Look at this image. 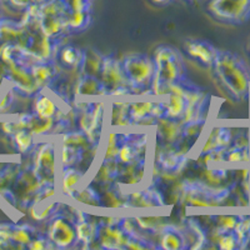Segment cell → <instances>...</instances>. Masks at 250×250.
<instances>
[{
	"mask_svg": "<svg viewBox=\"0 0 250 250\" xmlns=\"http://www.w3.org/2000/svg\"><path fill=\"white\" fill-rule=\"evenodd\" d=\"M216 80L225 93L235 102L250 95V70L244 60L231 51L219 50L213 64Z\"/></svg>",
	"mask_w": 250,
	"mask_h": 250,
	"instance_id": "1",
	"label": "cell"
},
{
	"mask_svg": "<svg viewBox=\"0 0 250 250\" xmlns=\"http://www.w3.org/2000/svg\"><path fill=\"white\" fill-rule=\"evenodd\" d=\"M125 75L130 84L131 94H146L150 89L151 80L155 74V62L153 58L145 54H129L122 62Z\"/></svg>",
	"mask_w": 250,
	"mask_h": 250,
	"instance_id": "2",
	"label": "cell"
},
{
	"mask_svg": "<svg viewBox=\"0 0 250 250\" xmlns=\"http://www.w3.org/2000/svg\"><path fill=\"white\" fill-rule=\"evenodd\" d=\"M155 62V74L165 85L183 82L185 75V66L179 51L169 45H160L155 49L153 57Z\"/></svg>",
	"mask_w": 250,
	"mask_h": 250,
	"instance_id": "3",
	"label": "cell"
},
{
	"mask_svg": "<svg viewBox=\"0 0 250 250\" xmlns=\"http://www.w3.org/2000/svg\"><path fill=\"white\" fill-rule=\"evenodd\" d=\"M208 10L219 21L243 24L250 18V0H211Z\"/></svg>",
	"mask_w": 250,
	"mask_h": 250,
	"instance_id": "4",
	"label": "cell"
},
{
	"mask_svg": "<svg viewBox=\"0 0 250 250\" xmlns=\"http://www.w3.org/2000/svg\"><path fill=\"white\" fill-rule=\"evenodd\" d=\"M34 169L44 185H55L58 171V153L51 142L40 143L34 154Z\"/></svg>",
	"mask_w": 250,
	"mask_h": 250,
	"instance_id": "5",
	"label": "cell"
},
{
	"mask_svg": "<svg viewBox=\"0 0 250 250\" xmlns=\"http://www.w3.org/2000/svg\"><path fill=\"white\" fill-rule=\"evenodd\" d=\"M46 236L55 245V248H59V249L71 248L75 245V243H78L75 222L64 215L51 216Z\"/></svg>",
	"mask_w": 250,
	"mask_h": 250,
	"instance_id": "6",
	"label": "cell"
},
{
	"mask_svg": "<svg viewBox=\"0 0 250 250\" xmlns=\"http://www.w3.org/2000/svg\"><path fill=\"white\" fill-rule=\"evenodd\" d=\"M99 79L103 86L108 90V93L118 88H122V86H130L128 78L125 75L122 62L113 57L104 58Z\"/></svg>",
	"mask_w": 250,
	"mask_h": 250,
	"instance_id": "7",
	"label": "cell"
},
{
	"mask_svg": "<svg viewBox=\"0 0 250 250\" xmlns=\"http://www.w3.org/2000/svg\"><path fill=\"white\" fill-rule=\"evenodd\" d=\"M97 239L102 249H125L130 235L125 233L120 227H110L99 223Z\"/></svg>",
	"mask_w": 250,
	"mask_h": 250,
	"instance_id": "8",
	"label": "cell"
},
{
	"mask_svg": "<svg viewBox=\"0 0 250 250\" xmlns=\"http://www.w3.org/2000/svg\"><path fill=\"white\" fill-rule=\"evenodd\" d=\"M156 137L163 144H174L183 140V123L180 119L162 117L156 119Z\"/></svg>",
	"mask_w": 250,
	"mask_h": 250,
	"instance_id": "9",
	"label": "cell"
},
{
	"mask_svg": "<svg viewBox=\"0 0 250 250\" xmlns=\"http://www.w3.org/2000/svg\"><path fill=\"white\" fill-rule=\"evenodd\" d=\"M85 173L77 167H64L59 171V189L64 196L71 198L75 195L77 190L83 185Z\"/></svg>",
	"mask_w": 250,
	"mask_h": 250,
	"instance_id": "10",
	"label": "cell"
},
{
	"mask_svg": "<svg viewBox=\"0 0 250 250\" xmlns=\"http://www.w3.org/2000/svg\"><path fill=\"white\" fill-rule=\"evenodd\" d=\"M146 175V162L145 159H137L128 164H120L118 180L128 187H137L142 184Z\"/></svg>",
	"mask_w": 250,
	"mask_h": 250,
	"instance_id": "11",
	"label": "cell"
},
{
	"mask_svg": "<svg viewBox=\"0 0 250 250\" xmlns=\"http://www.w3.org/2000/svg\"><path fill=\"white\" fill-rule=\"evenodd\" d=\"M185 49L193 59L198 60L200 64L208 68L213 66L214 60L219 51L205 40H188L185 43Z\"/></svg>",
	"mask_w": 250,
	"mask_h": 250,
	"instance_id": "12",
	"label": "cell"
},
{
	"mask_svg": "<svg viewBox=\"0 0 250 250\" xmlns=\"http://www.w3.org/2000/svg\"><path fill=\"white\" fill-rule=\"evenodd\" d=\"M118 173H119V162L117 159H102V163L98 167L93 180L94 183H97V185L106 189L113 185L115 180H118Z\"/></svg>",
	"mask_w": 250,
	"mask_h": 250,
	"instance_id": "13",
	"label": "cell"
},
{
	"mask_svg": "<svg viewBox=\"0 0 250 250\" xmlns=\"http://www.w3.org/2000/svg\"><path fill=\"white\" fill-rule=\"evenodd\" d=\"M75 94L78 97H103L109 95L108 90L103 86L99 78L83 75L75 84Z\"/></svg>",
	"mask_w": 250,
	"mask_h": 250,
	"instance_id": "14",
	"label": "cell"
},
{
	"mask_svg": "<svg viewBox=\"0 0 250 250\" xmlns=\"http://www.w3.org/2000/svg\"><path fill=\"white\" fill-rule=\"evenodd\" d=\"M68 15L64 17H44L40 20V30L45 37L50 39H57L60 35L69 30Z\"/></svg>",
	"mask_w": 250,
	"mask_h": 250,
	"instance_id": "15",
	"label": "cell"
},
{
	"mask_svg": "<svg viewBox=\"0 0 250 250\" xmlns=\"http://www.w3.org/2000/svg\"><path fill=\"white\" fill-rule=\"evenodd\" d=\"M102 207L109 209H125L128 208V194H124L122 189L110 185L109 188L99 191Z\"/></svg>",
	"mask_w": 250,
	"mask_h": 250,
	"instance_id": "16",
	"label": "cell"
},
{
	"mask_svg": "<svg viewBox=\"0 0 250 250\" xmlns=\"http://www.w3.org/2000/svg\"><path fill=\"white\" fill-rule=\"evenodd\" d=\"M160 248L165 250H179L187 248L184 234L174 227H167L162 230L160 235Z\"/></svg>",
	"mask_w": 250,
	"mask_h": 250,
	"instance_id": "17",
	"label": "cell"
},
{
	"mask_svg": "<svg viewBox=\"0 0 250 250\" xmlns=\"http://www.w3.org/2000/svg\"><path fill=\"white\" fill-rule=\"evenodd\" d=\"M129 106L130 103L117 100L111 103L110 108V124L114 128H126L133 125L129 118Z\"/></svg>",
	"mask_w": 250,
	"mask_h": 250,
	"instance_id": "18",
	"label": "cell"
},
{
	"mask_svg": "<svg viewBox=\"0 0 250 250\" xmlns=\"http://www.w3.org/2000/svg\"><path fill=\"white\" fill-rule=\"evenodd\" d=\"M104 57L94 49H88L84 51V59H83L82 66L83 74L90 75V77H100L103 69Z\"/></svg>",
	"mask_w": 250,
	"mask_h": 250,
	"instance_id": "19",
	"label": "cell"
},
{
	"mask_svg": "<svg viewBox=\"0 0 250 250\" xmlns=\"http://www.w3.org/2000/svg\"><path fill=\"white\" fill-rule=\"evenodd\" d=\"M31 75L40 89L45 88L55 74V68L50 62H34L30 68Z\"/></svg>",
	"mask_w": 250,
	"mask_h": 250,
	"instance_id": "20",
	"label": "cell"
},
{
	"mask_svg": "<svg viewBox=\"0 0 250 250\" xmlns=\"http://www.w3.org/2000/svg\"><path fill=\"white\" fill-rule=\"evenodd\" d=\"M59 110L58 104L51 97L46 94H39L34 100V114L39 118H54Z\"/></svg>",
	"mask_w": 250,
	"mask_h": 250,
	"instance_id": "21",
	"label": "cell"
},
{
	"mask_svg": "<svg viewBox=\"0 0 250 250\" xmlns=\"http://www.w3.org/2000/svg\"><path fill=\"white\" fill-rule=\"evenodd\" d=\"M73 200L80 204L89 205V207H102L100 194L93 184L82 185L73 196Z\"/></svg>",
	"mask_w": 250,
	"mask_h": 250,
	"instance_id": "22",
	"label": "cell"
},
{
	"mask_svg": "<svg viewBox=\"0 0 250 250\" xmlns=\"http://www.w3.org/2000/svg\"><path fill=\"white\" fill-rule=\"evenodd\" d=\"M77 238L78 242L82 243L83 248L89 249V245L97 240V230L98 225L90 220H83V222H77Z\"/></svg>",
	"mask_w": 250,
	"mask_h": 250,
	"instance_id": "23",
	"label": "cell"
},
{
	"mask_svg": "<svg viewBox=\"0 0 250 250\" xmlns=\"http://www.w3.org/2000/svg\"><path fill=\"white\" fill-rule=\"evenodd\" d=\"M58 208H59V203L55 202V200L33 203V205L30 207V215L38 222H44L46 219L54 216Z\"/></svg>",
	"mask_w": 250,
	"mask_h": 250,
	"instance_id": "24",
	"label": "cell"
},
{
	"mask_svg": "<svg viewBox=\"0 0 250 250\" xmlns=\"http://www.w3.org/2000/svg\"><path fill=\"white\" fill-rule=\"evenodd\" d=\"M167 97H168V100L163 102L165 106V115L173 119H180L187 105L185 98L173 93H169Z\"/></svg>",
	"mask_w": 250,
	"mask_h": 250,
	"instance_id": "25",
	"label": "cell"
},
{
	"mask_svg": "<svg viewBox=\"0 0 250 250\" xmlns=\"http://www.w3.org/2000/svg\"><path fill=\"white\" fill-rule=\"evenodd\" d=\"M60 144L73 146V148H77L82 151L84 150V149L88 148V146H90L91 144H94V143H91L90 140H89V138L86 137L85 133H83L82 130H79L65 131V133H62Z\"/></svg>",
	"mask_w": 250,
	"mask_h": 250,
	"instance_id": "26",
	"label": "cell"
},
{
	"mask_svg": "<svg viewBox=\"0 0 250 250\" xmlns=\"http://www.w3.org/2000/svg\"><path fill=\"white\" fill-rule=\"evenodd\" d=\"M55 119L54 118H39L38 115H31L30 124H29L28 130L30 131L33 135H38V137H42V135H46V134L53 133L55 126Z\"/></svg>",
	"mask_w": 250,
	"mask_h": 250,
	"instance_id": "27",
	"label": "cell"
},
{
	"mask_svg": "<svg viewBox=\"0 0 250 250\" xmlns=\"http://www.w3.org/2000/svg\"><path fill=\"white\" fill-rule=\"evenodd\" d=\"M125 140L124 134H119L117 131H110L106 137V144L103 151V159L114 160L118 158L120 145Z\"/></svg>",
	"mask_w": 250,
	"mask_h": 250,
	"instance_id": "28",
	"label": "cell"
},
{
	"mask_svg": "<svg viewBox=\"0 0 250 250\" xmlns=\"http://www.w3.org/2000/svg\"><path fill=\"white\" fill-rule=\"evenodd\" d=\"M83 59H84V51L75 46L66 45L59 51V60L65 66H82Z\"/></svg>",
	"mask_w": 250,
	"mask_h": 250,
	"instance_id": "29",
	"label": "cell"
},
{
	"mask_svg": "<svg viewBox=\"0 0 250 250\" xmlns=\"http://www.w3.org/2000/svg\"><path fill=\"white\" fill-rule=\"evenodd\" d=\"M138 229L145 231H162L167 224L163 216H134Z\"/></svg>",
	"mask_w": 250,
	"mask_h": 250,
	"instance_id": "30",
	"label": "cell"
},
{
	"mask_svg": "<svg viewBox=\"0 0 250 250\" xmlns=\"http://www.w3.org/2000/svg\"><path fill=\"white\" fill-rule=\"evenodd\" d=\"M154 102L145 100V102H134L130 103L129 106V118L133 122V124H137L145 117L150 115L151 109H153Z\"/></svg>",
	"mask_w": 250,
	"mask_h": 250,
	"instance_id": "31",
	"label": "cell"
},
{
	"mask_svg": "<svg viewBox=\"0 0 250 250\" xmlns=\"http://www.w3.org/2000/svg\"><path fill=\"white\" fill-rule=\"evenodd\" d=\"M79 149L60 144V151L58 154V160H59L62 168H64V167H77V164L79 163Z\"/></svg>",
	"mask_w": 250,
	"mask_h": 250,
	"instance_id": "32",
	"label": "cell"
},
{
	"mask_svg": "<svg viewBox=\"0 0 250 250\" xmlns=\"http://www.w3.org/2000/svg\"><path fill=\"white\" fill-rule=\"evenodd\" d=\"M66 20H68L69 30L80 31L88 28L90 24V15H89V12H71L70 10Z\"/></svg>",
	"mask_w": 250,
	"mask_h": 250,
	"instance_id": "33",
	"label": "cell"
},
{
	"mask_svg": "<svg viewBox=\"0 0 250 250\" xmlns=\"http://www.w3.org/2000/svg\"><path fill=\"white\" fill-rule=\"evenodd\" d=\"M125 140L123 142V144L120 145L119 149V154H118L117 160L120 163V164H128V163L134 162V160L137 159H142L138 155L137 148L134 146L133 143L130 140H126V135L124 134Z\"/></svg>",
	"mask_w": 250,
	"mask_h": 250,
	"instance_id": "34",
	"label": "cell"
},
{
	"mask_svg": "<svg viewBox=\"0 0 250 250\" xmlns=\"http://www.w3.org/2000/svg\"><path fill=\"white\" fill-rule=\"evenodd\" d=\"M205 124H207V120L204 119L184 123L183 124V138L189 140L199 138V135L204 130Z\"/></svg>",
	"mask_w": 250,
	"mask_h": 250,
	"instance_id": "35",
	"label": "cell"
},
{
	"mask_svg": "<svg viewBox=\"0 0 250 250\" xmlns=\"http://www.w3.org/2000/svg\"><path fill=\"white\" fill-rule=\"evenodd\" d=\"M35 236H37V233L34 231V229L30 227H26V225L15 228L12 234L13 240L21 245H29Z\"/></svg>",
	"mask_w": 250,
	"mask_h": 250,
	"instance_id": "36",
	"label": "cell"
},
{
	"mask_svg": "<svg viewBox=\"0 0 250 250\" xmlns=\"http://www.w3.org/2000/svg\"><path fill=\"white\" fill-rule=\"evenodd\" d=\"M218 248L223 250H233V249H240V243L236 236V234L233 231H227L219 235L218 240H216Z\"/></svg>",
	"mask_w": 250,
	"mask_h": 250,
	"instance_id": "37",
	"label": "cell"
},
{
	"mask_svg": "<svg viewBox=\"0 0 250 250\" xmlns=\"http://www.w3.org/2000/svg\"><path fill=\"white\" fill-rule=\"evenodd\" d=\"M15 143L18 145V149L24 153L34 145V138L28 129H19L15 134Z\"/></svg>",
	"mask_w": 250,
	"mask_h": 250,
	"instance_id": "38",
	"label": "cell"
},
{
	"mask_svg": "<svg viewBox=\"0 0 250 250\" xmlns=\"http://www.w3.org/2000/svg\"><path fill=\"white\" fill-rule=\"evenodd\" d=\"M216 229L220 233H227V231H233L235 229L236 224H238L239 215H219L216 216Z\"/></svg>",
	"mask_w": 250,
	"mask_h": 250,
	"instance_id": "39",
	"label": "cell"
},
{
	"mask_svg": "<svg viewBox=\"0 0 250 250\" xmlns=\"http://www.w3.org/2000/svg\"><path fill=\"white\" fill-rule=\"evenodd\" d=\"M29 249L44 250L46 248H55V245L48 239V236H35L28 245Z\"/></svg>",
	"mask_w": 250,
	"mask_h": 250,
	"instance_id": "40",
	"label": "cell"
},
{
	"mask_svg": "<svg viewBox=\"0 0 250 250\" xmlns=\"http://www.w3.org/2000/svg\"><path fill=\"white\" fill-rule=\"evenodd\" d=\"M119 227L122 228L123 230L128 234V235H130V236L137 235L138 225H137V222H135V219L134 218H129V216L122 218V222H120Z\"/></svg>",
	"mask_w": 250,
	"mask_h": 250,
	"instance_id": "41",
	"label": "cell"
},
{
	"mask_svg": "<svg viewBox=\"0 0 250 250\" xmlns=\"http://www.w3.org/2000/svg\"><path fill=\"white\" fill-rule=\"evenodd\" d=\"M71 12H89L90 0H68L66 1Z\"/></svg>",
	"mask_w": 250,
	"mask_h": 250,
	"instance_id": "42",
	"label": "cell"
},
{
	"mask_svg": "<svg viewBox=\"0 0 250 250\" xmlns=\"http://www.w3.org/2000/svg\"><path fill=\"white\" fill-rule=\"evenodd\" d=\"M150 115H153L155 119H159V118L165 117V106L163 102H154L153 109H151Z\"/></svg>",
	"mask_w": 250,
	"mask_h": 250,
	"instance_id": "43",
	"label": "cell"
},
{
	"mask_svg": "<svg viewBox=\"0 0 250 250\" xmlns=\"http://www.w3.org/2000/svg\"><path fill=\"white\" fill-rule=\"evenodd\" d=\"M120 222H122V218L120 216H104L103 220L100 223L102 224H106V225H110V227H119Z\"/></svg>",
	"mask_w": 250,
	"mask_h": 250,
	"instance_id": "44",
	"label": "cell"
},
{
	"mask_svg": "<svg viewBox=\"0 0 250 250\" xmlns=\"http://www.w3.org/2000/svg\"><path fill=\"white\" fill-rule=\"evenodd\" d=\"M156 123V119L153 117V115H148L145 117L144 119H142L140 122L137 123V125H142V126H154Z\"/></svg>",
	"mask_w": 250,
	"mask_h": 250,
	"instance_id": "45",
	"label": "cell"
},
{
	"mask_svg": "<svg viewBox=\"0 0 250 250\" xmlns=\"http://www.w3.org/2000/svg\"><path fill=\"white\" fill-rule=\"evenodd\" d=\"M242 249H250V233L248 234L247 239H245L244 244L242 245Z\"/></svg>",
	"mask_w": 250,
	"mask_h": 250,
	"instance_id": "46",
	"label": "cell"
},
{
	"mask_svg": "<svg viewBox=\"0 0 250 250\" xmlns=\"http://www.w3.org/2000/svg\"><path fill=\"white\" fill-rule=\"evenodd\" d=\"M154 4H156V5H164V4H168L170 3L171 0H151Z\"/></svg>",
	"mask_w": 250,
	"mask_h": 250,
	"instance_id": "47",
	"label": "cell"
},
{
	"mask_svg": "<svg viewBox=\"0 0 250 250\" xmlns=\"http://www.w3.org/2000/svg\"><path fill=\"white\" fill-rule=\"evenodd\" d=\"M31 1H33V3H37V4H42V3H44L45 0H31Z\"/></svg>",
	"mask_w": 250,
	"mask_h": 250,
	"instance_id": "48",
	"label": "cell"
},
{
	"mask_svg": "<svg viewBox=\"0 0 250 250\" xmlns=\"http://www.w3.org/2000/svg\"><path fill=\"white\" fill-rule=\"evenodd\" d=\"M62 1H68V0H62Z\"/></svg>",
	"mask_w": 250,
	"mask_h": 250,
	"instance_id": "49",
	"label": "cell"
}]
</instances>
